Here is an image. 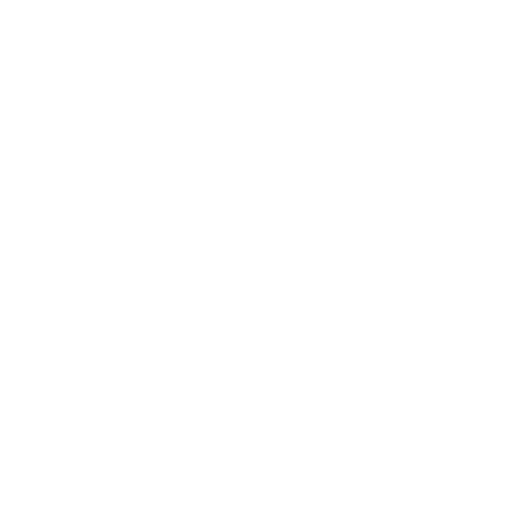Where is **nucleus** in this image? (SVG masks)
Here are the masks:
<instances>
[]
</instances>
